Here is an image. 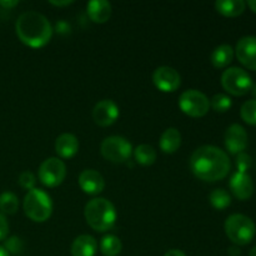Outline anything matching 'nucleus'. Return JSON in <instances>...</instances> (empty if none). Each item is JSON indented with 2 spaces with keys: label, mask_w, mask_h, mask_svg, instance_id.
Here are the masks:
<instances>
[{
  "label": "nucleus",
  "mask_w": 256,
  "mask_h": 256,
  "mask_svg": "<svg viewBox=\"0 0 256 256\" xmlns=\"http://www.w3.org/2000/svg\"><path fill=\"white\" fill-rule=\"evenodd\" d=\"M179 108L184 114L192 118H202L210 109V100L204 92L190 89L182 92L179 98Z\"/></svg>",
  "instance_id": "8"
},
{
  "label": "nucleus",
  "mask_w": 256,
  "mask_h": 256,
  "mask_svg": "<svg viewBox=\"0 0 256 256\" xmlns=\"http://www.w3.org/2000/svg\"><path fill=\"white\" fill-rule=\"evenodd\" d=\"M210 204L216 210H224L232 204V196L229 192L224 189H215L210 192Z\"/></svg>",
  "instance_id": "24"
},
{
  "label": "nucleus",
  "mask_w": 256,
  "mask_h": 256,
  "mask_svg": "<svg viewBox=\"0 0 256 256\" xmlns=\"http://www.w3.org/2000/svg\"><path fill=\"white\" fill-rule=\"evenodd\" d=\"M229 255L230 256H240V249L238 246L229 248Z\"/></svg>",
  "instance_id": "35"
},
{
  "label": "nucleus",
  "mask_w": 256,
  "mask_h": 256,
  "mask_svg": "<svg viewBox=\"0 0 256 256\" xmlns=\"http://www.w3.org/2000/svg\"><path fill=\"white\" fill-rule=\"evenodd\" d=\"M234 59V49L230 45L222 44L214 49L212 54V64L218 69L226 68Z\"/></svg>",
  "instance_id": "21"
},
{
  "label": "nucleus",
  "mask_w": 256,
  "mask_h": 256,
  "mask_svg": "<svg viewBox=\"0 0 256 256\" xmlns=\"http://www.w3.org/2000/svg\"><path fill=\"white\" fill-rule=\"evenodd\" d=\"M19 184L20 186L22 188V189L25 190H32L35 189V184H36V178H35V175L32 174V172H29V170H25V172H22V174L19 175Z\"/></svg>",
  "instance_id": "28"
},
{
  "label": "nucleus",
  "mask_w": 256,
  "mask_h": 256,
  "mask_svg": "<svg viewBox=\"0 0 256 256\" xmlns=\"http://www.w3.org/2000/svg\"><path fill=\"white\" fill-rule=\"evenodd\" d=\"M240 115L246 124L256 125V99L245 102L240 109Z\"/></svg>",
  "instance_id": "26"
},
{
  "label": "nucleus",
  "mask_w": 256,
  "mask_h": 256,
  "mask_svg": "<svg viewBox=\"0 0 256 256\" xmlns=\"http://www.w3.org/2000/svg\"><path fill=\"white\" fill-rule=\"evenodd\" d=\"M152 82L162 92H172L182 84L180 74L172 66H159L152 74Z\"/></svg>",
  "instance_id": "10"
},
{
  "label": "nucleus",
  "mask_w": 256,
  "mask_h": 256,
  "mask_svg": "<svg viewBox=\"0 0 256 256\" xmlns=\"http://www.w3.org/2000/svg\"><path fill=\"white\" fill-rule=\"evenodd\" d=\"M19 209V200L15 194L10 192H5L0 195V212L2 214L12 215Z\"/></svg>",
  "instance_id": "25"
},
{
  "label": "nucleus",
  "mask_w": 256,
  "mask_h": 256,
  "mask_svg": "<svg viewBox=\"0 0 256 256\" xmlns=\"http://www.w3.org/2000/svg\"><path fill=\"white\" fill-rule=\"evenodd\" d=\"M252 95H254V96L256 98V84L254 85V86H252Z\"/></svg>",
  "instance_id": "39"
},
{
  "label": "nucleus",
  "mask_w": 256,
  "mask_h": 256,
  "mask_svg": "<svg viewBox=\"0 0 256 256\" xmlns=\"http://www.w3.org/2000/svg\"><path fill=\"white\" fill-rule=\"evenodd\" d=\"M160 149L165 154H174L182 145V134L175 128H168L160 138Z\"/></svg>",
  "instance_id": "19"
},
{
  "label": "nucleus",
  "mask_w": 256,
  "mask_h": 256,
  "mask_svg": "<svg viewBox=\"0 0 256 256\" xmlns=\"http://www.w3.org/2000/svg\"><path fill=\"white\" fill-rule=\"evenodd\" d=\"M55 152L59 159H72L79 152V140L75 135L64 132L55 140Z\"/></svg>",
  "instance_id": "16"
},
{
  "label": "nucleus",
  "mask_w": 256,
  "mask_h": 256,
  "mask_svg": "<svg viewBox=\"0 0 256 256\" xmlns=\"http://www.w3.org/2000/svg\"><path fill=\"white\" fill-rule=\"evenodd\" d=\"M24 212L30 220L35 222H44L52 214V202L48 192L42 189L29 190L22 202Z\"/></svg>",
  "instance_id": "4"
},
{
  "label": "nucleus",
  "mask_w": 256,
  "mask_h": 256,
  "mask_svg": "<svg viewBox=\"0 0 256 256\" xmlns=\"http://www.w3.org/2000/svg\"><path fill=\"white\" fill-rule=\"evenodd\" d=\"M79 186L85 194L98 195L104 190L105 180L99 172L94 169H85L79 175Z\"/></svg>",
  "instance_id": "14"
},
{
  "label": "nucleus",
  "mask_w": 256,
  "mask_h": 256,
  "mask_svg": "<svg viewBox=\"0 0 256 256\" xmlns=\"http://www.w3.org/2000/svg\"><path fill=\"white\" fill-rule=\"evenodd\" d=\"M19 4V2L18 0H2L0 2V5H2V8H5V9H12V8L16 6V5Z\"/></svg>",
  "instance_id": "33"
},
{
  "label": "nucleus",
  "mask_w": 256,
  "mask_h": 256,
  "mask_svg": "<svg viewBox=\"0 0 256 256\" xmlns=\"http://www.w3.org/2000/svg\"><path fill=\"white\" fill-rule=\"evenodd\" d=\"M122 250V242L115 235H105L100 242V252L104 256H118Z\"/></svg>",
  "instance_id": "23"
},
{
  "label": "nucleus",
  "mask_w": 256,
  "mask_h": 256,
  "mask_svg": "<svg viewBox=\"0 0 256 256\" xmlns=\"http://www.w3.org/2000/svg\"><path fill=\"white\" fill-rule=\"evenodd\" d=\"M5 249L8 250V252H12V254H18L20 252V250L22 249V240L16 236H12L6 240L5 242Z\"/></svg>",
  "instance_id": "30"
},
{
  "label": "nucleus",
  "mask_w": 256,
  "mask_h": 256,
  "mask_svg": "<svg viewBox=\"0 0 256 256\" xmlns=\"http://www.w3.org/2000/svg\"><path fill=\"white\" fill-rule=\"evenodd\" d=\"M16 35L22 44L34 49L45 46L52 36V26L45 15L38 12H25L15 24Z\"/></svg>",
  "instance_id": "2"
},
{
  "label": "nucleus",
  "mask_w": 256,
  "mask_h": 256,
  "mask_svg": "<svg viewBox=\"0 0 256 256\" xmlns=\"http://www.w3.org/2000/svg\"><path fill=\"white\" fill-rule=\"evenodd\" d=\"M232 98L228 96L226 94H216L210 100V106L212 108V110L218 112H228L232 108Z\"/></svg>",
  "instance_id": "27"
},
{
  "label": "nucleus",
  "mask_w": 256,
  "mask_h": 256,
  "mask_svg": "<svg viewBox=\"0 0 256 256\" xmlns=\"http://www.w3.org/2000/svg\"><path fill=\"white\" fill-rule=\"evenodd\" d=\"M252 159L249 154L246 152H240L236 155V168L238 172H245L246 174L248 170L252 168Z\"/></svg>",
  "instance_id": "29"
},
{
  "label": "nucleus",
  "mask_w": 256,
  "mask_h": 256,
  "mask_svg": "<svg viewBox=\"0 0 256 256\" xmlns=\"http://www.w3.org/2000/svg\"><path fill=\"white\" fill-rule=\"evenodd\" d=\"M38 176L42 184L48 188H56L64 182L66 176L65 162L59 158H49L42 162L38 172Z\"/></svg>",
  "instance_id": "9"
},
{
  "label": "nucleus",
  "mask_w": 256,
  "mask_h": 256,
  "mask_svg": "<svg viewBox=\"0 0 256 256\" xmlns=\"http://www.w3.org/2000/svg\"><path fill=\"white\" fill-rule=\"evenodd\" d=\"M246 2L242 0H218L215 2V9L219 14L228 18H235L245 12Z\"/></svg>",
  "instance_id": "20"
},
{
  "label": "nucleus",
  "mask_w": 256,
  "mask_h": 256,
  "mask_svg": "<svg viewBox=\"0 0 256 256\" xmlns=\"http://www.w3.org/2000/svg\"><path fill=\"white\" fill-rule=\"evenodd\" d=\"M8 232H9V224L5 215L0 212V242L8 236Z\"/></svg>",
  "instance_id": "31"
},
{
  "label": "nucleus",
  "mask_w": 256,
  "mask_h": 256,
  "mask_svg": "<svg viewBox=\"0 0 256 256\" xmlns=\"http://www.w3.org/2000/svg\"><path fill=\"white\" fill-rule=\"evenodd\" d=\"M232 162L224 150L212 145H204L195 150L190 156L192 174L204 182H219L230 172Z\"/></svg>",
  "instance_id": "1"
},
{
  "label": "nucleus",
  "mask_w": 256,
  "mask_h": 256,
  "mask_svg": "<svg viewBox=\"0 0 256 256\" xmlns=\"http://www.w3.org/2000/svg\"><path fill=\"white\" fill-rule=\"evenodd\" d=\"M230 190L239 200H248L254 194V182L245 172H235L230 179Z\"/></svg>",
  "instance_id": "15"
},
{
  "label": "nucleus",
  "mask_w": 256,
  "mask_h": 256,
  "mask_svg": "<svg viewBox=\"0 0 256 256\" xmlns=\"http://www.w3.org/2000/svg\"><path fill=\"white\" fill-rule=\"evenodd\" d=\"M164 256H186V255H185V252H182V250L172 249V250H169V252H168Z\"/></svg>",
  "instance_id": "34"
},
{
  "label": "nucleus",
  "mask_w": 256,
  "mask_h": 256,
  "mask_svg": "<svg viewBox=\"0 0 256 256\" xmlns=\"http://www.w3.org/2000/svg\"><path fill=\"white\" fill-rule=\"evenodd\" d=\"M135 160L138 164L142 165V166H150L156 160V152L154 148L149 144H140L132 150Z\"/></svg>",
  "instance_id": "22"
},
{
  "label": "nucleus",
  "mask_w": 256,
  "mask_h": 256,
  "mask_svg": "<svg viewBox=\"0 0 256 256\" xmlns=\"http://www.w3.org/2000/svg\"><path fill=\"white\" fill-rule=\"evenodd\" d=\"M49 4L54 5V6H58V8H62V6H68V5L74 4V2H72V0H58V2H55V0H50Z\"/></svg>",
  "instance_id": "32"
},
{
  "label": "nucleus",
  "mask_w": 256,
  "mask_h": 256,
  "mask_svg": "<svg viewBox=\"0 0 256 256\" xmlns=\"http://www.w3.org/2000/svg\"><path fill=\"white\" fill-rule=\"evenodd\" d=\"M102 155L114 164L128 162L132 155V146L125 138L112 135L102 140L100 146Z\"/></svg>",
  "instance_id": "7"
},
{
  "label": "nucleus",
  "mask_w": 256,
  "mask_h": 256,
  "mask_svg": "<svg viewBox=\"0 0 256 256\" xmlns=\"http://www.w3.org/2000/svg\"><path fill=\"white\" fill-rule=\"evenodd\" d=\"M222 85L229 94L242 96L252 92V79L248 72L238 66L228 68L222 75Z\"/></svg>",
  "instance_id": "6"
},
{
  "label": "nucleus",
  "mask_w": 256,
  "mask_h": 256,
  "mask_svg": "<svg viewBox=\"0 0 256 256\" xmlns=\"http://www.w3.org/2000/svg\"><path fill=\"white\" fill-rule=\"evenodd\" d=\"M226 236L236 246H242L252 242L254 239L256 226L252 219L246 215L232 214L225 220L224 225Z\"/></svg>",
  "instance_id": "5"
},
{
  "label": "nucleus",
  "mask_w": 256,
  "mask_h": 256,
  "mask_svg": "<svg viewBox=\"0 0 256 256\" xmlns=\"http://www.w3.org/2000/svg\"><path fill=\"white\" fill-rule=\"evenodd\" d=\"M86 14L92 22L104 24L112 16V4L106 0H92L86 5Z\"/></svg>",
  "instance_id": "17"
},
{
  "label": "nucleus",
  "mask_w": 256,
  "mask_h": 256,
  "mask_svg": "<svg viewBox=\"0 0 256 256\" xmlns=\"http://www.w3.org/2000/svg\"><path fill=\"white\" fill-rule=\"evenodd\" d=\"M248 146V132L242 125H230L225 132V148L230 154L238 155L244 152Z\"/></svg>",
  "instance_id": "12"
},
{
  "label": "nucleus",
  "mask_w": 256,
  "mask_h": 256,
  "mask_svg": "<svg viewBox=\"0 0 256 256\" xmlns=\"http://www.w3.org/2000/svg\"><path fill=\"white\" fill-rule=\"evenodd\" d=\"M249 256H256V246H254L252 250H250Z\"/></svg>",
  "instance_id": "38"
},
{
  "label": "nucleus",
  "mask_w": 256,
  "mask_h": 256,
  "mask_svg": "<svg viewBox=\"0 0 256 256\" xmlns=\"http://www.w3.org/2000/svg\"><path fill=\"white\" fill-rule=\"evenodd\" d=\"M238 60L246 69L256 72V36H244L235 48Z\"/></svg>",
  "instance_id": "13"
},
{
  "label": "nucleus",
  "mask_w": 256,
  "mask_h": 256,
  "mask_svg": "<svg viewBox=\"0 0 256 256\" xmlns=\"http://www.w3.org/2000/svg\"><path fill=\"white\" fill-rule=\"evenodd\" d=\"M0 256H10L8 250L4 246H0Z\"/></svg>",
  "instance_id": "37"
},
{
  "label": "nucleus",
  "mask_w": 256,
  "mask_h": 256,
  "mask_svg": "<svg viewBox=\"0 0 256 256\" xmlns=\"http://www.w3.org/2000/svg\"><path fill=\"white\" fill-rule=\"evenodd\" d=\"M119 118V106L112 100L105 99L98 102L92 109V119L99 126H110Z\"/></svg>",
  "instance_id": "11"
},
{
  "label": "nucleus",
  "mask_w": 256,
  "mask_h": 256,
  "mask_svg": "<svg viewBox=\"0 0 256 256\" xmlns=\"http://www.w3.org/2000/svg\"><path fill=\"white\" fill-rule=\"evenodd\" d=\"M248 5H249L250 9L256 14V0H249V2H248Z\"/></svg>",
  "instance_id": "36"
},
{
  "label": "nucleus",
  "mask_w": 256,
  "mask_h": 256,
  "mask_svg": "<svg viewBox=\"0 0 256 256\" xmlns=\"http://www.w3.org/2000/svg\"><path fill=\"white\" fill-rule=\"evenodd\" d=\"M98 242L92 235H80L72 242V256H95Z\"/></svg>",
  "instance_id": "18"
},
{
  "label": "nucleus",
  "mask_w": 256,
  "mask_h": 256,
  "mask_svg": "<svg viewBox=\"0 0 256 256\" xmlns=\"http://www.w3.org/2000/svg\"><path fill=\"white\" fill-rule=\"evenodd\" d=\"M85 220L92 230L99 232L112 229L116 222V210L114 204L104 198L90 200L84 209Z\"/></svg>",
  "instance_id": "3"
}]
</instances>
